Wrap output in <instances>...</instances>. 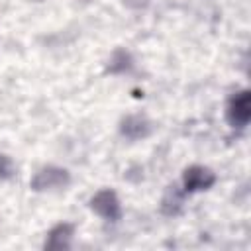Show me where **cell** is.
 Returning <instances> with one entry per match:
<instances>
[{"instance_id": "cell-1", "label": "cell", "mask_w": 251, "mask_h": 251, "mask_svg": "<svg viewBox=\"0 0 251 251\" xmlns=\"http://www.w3.org/2000/svg\"><path fill=\"white\" fill-rule=\"evenodd\" d=\"M71 184V173L65 167L57 165H47L41 167L29 180V188L35 192H53V190H63Z\"/></svg>"}, {"instance_id": "cell-5", "label": "cell", "mask_w": 251, "mask_h": 251, "mask_svg": "<svg viewBox=\"0 0 251 251\" xmlns=\"http://www.w3.org/2000/svg\"><path fill=\"white\" fill-rule=\"evenodd\" d=\"M120 133L129 141H141L153 133V122L145 114H127L120 122Z\"/></svg>"}, {"instance_id": "cell-4", "label": "cell", "mask_w": 251, "mask_h": 251, "mask_svg": "<svg viewBox=\"0 0 251 251\" xmlns=\"http://www.w3.org/2000/svg\"><path fill=\"white\" fill-rule=\"evenodd\" d=\"M216 182V173L204 165H190L182 173V190L186 194L204 192Z\"/></svg>"}, {"instance_id": "cell-3", "label": "cell", "mask_w": 251, "mask_h": 251, "mask_svg": "<svg viewBox=\"0 0 251 251\" xmlns=\"http://www.w3.org/2000/svg\"><path fill=\"white\" fill-rule=\"evenodd\" d=\"M90 210L106 222H118L122 218V202L112 188H100L88 200Z\"/></svg>"}, {"instance_id": "cell-9", "label": "cell", "mask_w": 251, "mask_h": 251, "mask_svg": "<svg viewBox=\"0 0 251 251\" xmlns=\"http://www.w3.org/2000/svg\"><path fill=\"white\" fill-rule=\"evenodd\" d=\"M16 175V165L10 155L0 153V180H10Z\"/></svg>"}, {"instance_id": "cell-2", "label": "cell", "mask_w": 251, "mask_h": 251, "mask_svg": "<svg viewBox=\"0 0 251 251\" xmlns=\"http://www.w3.org/2000/svg\"><path fill=\"white\" fill-rule=\"evenodd\" d=\"M226 120L233 129H245L251 120V92L241 88L226 102Z\"/></svg>"}, {"instance_id": "cell-7", "label": "cell", "mask_w": 251, "mask_h": 251, "mask_svg": "<svg viewBox=\"0 0 251 251\" xmlns=\"http://www.w3.org/2000/svg\"><path fill=\"white\" fill-rule=\"evenodd\" d=\"M184 196H186V192L182 188H178L175 184L169 186L161 200V212L165 216H178L184 206Z\"/></svg>"}, {"instance_id": "cell-6", "label": "cell", "mask_w": 251, "mask_h": 251, "mask_svg": "<svg viewBox=\"0 0 251 251\" xmlns=\"http://www.w3.org/2000/svg\"><path fill=\"white\" fill-rule=\"evenodd\" d=\"M73 235H75V224H71V222H61V224L53 226V227L47 231L45 241H43V247H45V249H55V251L69 249L71 243H73Z\"/></svg>"}, {"instance_id": "cell-8", "label": "cell", "mask_w": 251, "mask_h": 251, "mask_svg": "<svg viewBox=\"0 0 251 251\" xmlns=\"http://www.w3.org/2000/svg\"><path fill=\"white\" fill-rule=\"evenodd\" d=\"M133 69V59L129 55V51L126 49H116L110 59H108V73L112 75H124V73H129Z\"/></svg>"}]
</instances>
